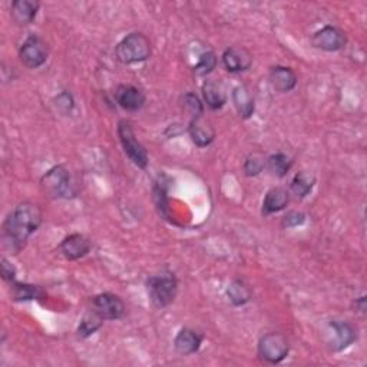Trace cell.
<instances>
[{
	"label": "cell",
	"instance_id": "6da1fadb",
	"mask_svg": "<svg viewBox=\"0 0 367 367\" xmlns=\"http://www.w3.org/2000/svg\"><path fill=\"white\" fill-rule=\"evenodd\" d=\"M42 224V211L39 205L25 201L9 214L3 223L2 241L3 247L12 254H19L27 238L32 236Z\"/></svg>",
	"mask_w": 367,
	"mask_h": 367
},
{
	"label": "cell",
	"instance_id": "7a4b0ae2",
	"mask_svg": "<svg viewBox=\"0 0 367 367\" xmlns=\"http://www.w3.org/2000/svg\"><path fill=\"white\" fill-rule=\"evenodd\" d=\"M147 292L151 303L155 307H168V305L174 303L178 293L177 277L170 271L151 275L147 280Z\"/></svg>",
	"mask_w": 367,
	"mask_h": 367
},
{
	"label": "cell",
	"instance_id": "3957f363",
	"mask_svg": "<svg viewBox=\"0 0 367 367\" xmlns=\"http://www.w3.org/2000/svg\"><path fill=\"white\" fill-rule=\"evenodd\" d=\"M151 56V42L144 34H129L116 46V58L122 64H140Z\"/></svg>",
	"mask_w": 367,
	"mask_h": 367
},
{
	"label": "cell",
	"instance_id": "277c9868",
	"mask_svg": "<svg viewBox=\"0 0 367 367\" xmlns=\"http://www.w3.org/2000/svg\"><path fill=\"white\" fill-rule=\"evenodd\" d=\"M40 182L45 192L52 198H71L76 194L72 175L64 165L53 166L43 175Z\"/></svg>",
	"mask_w": 367,
	"mask_h": 367
},
{
	"label": "cell",
	"instance_id": "5b68a950",
	"mask_svg": "<svg viewBox=\"0 0 367 367\" xmlns=\"http://www.w3.org/2000/svg\"><path fill=\"white\" fill-rule=\"evenodd\" d=\"M118 135H119V141L122 144V148H124L127 157L132 161L134 165L145 170L148 165V152L144 148V145L136 140L134 128L128 121L119 122Z\"/></svg>",
	"mask_w": 367,
	"mask_h": 367
},
{
	"label": "cell",
	"instance_id": "8992f818",
	"mask_svg": "<svg viewBox=\"0 0 367 367\" xmlns=\"http://www.w3.org/2000/svg\"><path fill=\"white\" fill-rule=\"evenodd\" d=\"M290 351V344L284 334L267 333L258 343V355L263 360L271 364L283 362Z\"/></svg>",
	"mask_w": 367,
	"mask_h": 367
},
{
	"label": "cell",
	"instance_id": "52a82bcc",
	"mask_svg": "<svg viewBox=\"0 0 367 367\" xmlns=\"http://www.w3.org/2000/svg\"><path fill=\"white\" fill-rule=\"evenodd\" d=\"M49 56V49L46 42L36 36L32 35L29 36L21 46L19 51V58L22 60V64L29 68V69H36L40 68Z\"/></svg>",
	"mask_w": 367,
	"mask_h": 367
},
{
	"label": "cell",
	"instance_id": "ba28073f",
	"mask_svg": "<svg viewBox=\"0 0 367 367\" xmlns=\"http://www.w3.org/2000/svg\"><path fill=\"white\" fill-rule=\"evenodd\" d=\"M346 42V34L336 26L321 27L312 38V45L314 48L325 52H338L344 48Z\"/></svg>",
	"mask_w": 367,
	"mask_h": 367
},
{
	"label": "cell",
	"instance_id": "9c48e42d",
	"mask_svg": "<svg viewBox=\"0 0 367 367\" xmlns=\"http://www.w3.org/2000/svg\"><path fill=\"white\" fill-rule=\"evenodd\" d=\"M92 310L103 320H119L125 314V304L116 294L102 293L92 300Z\"/></svg>",
	"mask_w": 367,
	"mask_h": 367
},
{
	"label": "cell",
	"instance_id": "30bf717a",
	"mask_svg": "<svg viewBox=\"0 0 367 367\" xmlns=\"http://www.w3.org/2000/svg\"><path fill=\"white\" fill-rule=\"evenodd\" d=\"M115 101L122 110L135 112L140 111L145 103V94L134 85H119L115 90Z\"/></svg>",
	"mask_w": 367,
	"mask_h": 367
},
{
	"label": "cell",
	"instance_id": "8fae6325",
	"mask_svg": "<svg viewBox=\"0 0 367 367\" xmlns=\"http://www.w3.org/2000/svg\"><path fill=\"white\" fill-rule=\"evenodd\" d=\"M223 64L228 72L238 73L250 69L253 64V56L247 49L240 48V46H231V48H228L224 52Z\"/></svg>",
	"mask_w": 367,
	"mask_h": 367
},
{
	"label": "cell",
	"instance_id": "7c38bea8",
	"mask_svg": "<svg viewBox=\"0 0 367 367\" xmlns=\"http://www.w3.org/2000/svg\"><path fill=\"white\" fill-rule=\"evenodd\" d=\"M90 251V241L82 234H71L60 242V253L66 260H79Z\"/></svg>",
	"mask_w": 367,
	"mask_h": 367
},
{
	"label": "cell",
	"instance_id": "4fadbf2b",
	"mask_svg": "<svg viewBox=\"0 0 367 367\" xmlns=\"http://www.w3.org/2000/svg\"><path fill=\"white\" fill-rule=\"evenodd\" d=\"M330 327L334 333V340L331 342L333 350H343L357 340V330L347 321L334 320Z\"/></svg>",
	"mask_w": 367,
	"mask_h": 367
},
{
	"label": "cell",
	"instance_id": "5bb4252c",
	"mask_svg": "<svg viewBox=\"0 0 367 367\" xmlns=\"http://www.w3.org/2000/svg\"><path fill=\"white\" fill-rule=\"evenodd\" d=\"M38 10L39 3L34 0H14L10 8V16L16 25L26 26L36 19Z\"/></svg>",
	"mask_w": 367,
	"mask_h": 367
},
{
	"label": "cell",
	"instance_id": "9a60e30c",
	"mask_svg": "<svg viewBox=\"0 0 367 367\" xmlns=\"http://www.w3.org/2000/svg\"><path fill=\"white\" fill-rule=\"evenodd\" d=\"M188 131L192 142L200 148L208 147L214 141V138H216V131H214L210 122L203 118V115L191 119Z\"/></svg>",
	"mask_w": 367,
	"mask_h": 367
},
{
	"label": "cell",
	"instance_id": "2e32d148",
	"mask_svg": "<svg viewBox=\"0 0 367 367\" xmlns=\"http://www.w3.org/2000/svg\"><path fill=\"white\" fill-rule=\"evenodd\" d=\"M203 338L195 330L182 329L174 340V347L182 356H190L200 350Z\"/></svg>",
	"mask_w": 367,
	"mask_h": 367
},
{
	"label": "cell",
	"instance_id": "e0dca14e",
	"mask_svg": "<svg viewBox=\"0 0 367 367\" xmlns=\"http://www.w3.org/2000/svg\"><path fill=\"white\" fill-rule=\"evenodd\" d=\"M270 84L279 92H290L297 85V76L293 69L287 66H275L270 72Z\"/></svg>",
	"mask_w": 367,
	"mask_h": 367
},
{
	"label": "cell",
	"instance_id": "ac0fdd59",
	"mask_svg": "<svg viewBox=\"0 0 367 367\" xmlns=\"http://www.w3.org/2000/svg\"><path fill=\"white\" fill-rule=\"evenodd\" d=\"M203 97L207 106L212 111L221 110L227 102L224 86L216 81H205V84L203 85Z\"/></svg>",
	"mask_w": 367,
	"mask_h": 367
},
{
	"label": "cell",
	"instance_id": "d6986e66",
	"mask_svg": "<svg viewBox=\"0 0 367 367\" xmlns=\"http://www.w3.org/2000/svg\"><path fill=\"white\" fill-rule=\"evenodd\" d=\"M288 191L286 188H281V187H275V188H271L266 198L263 201V212L264 214H274V212H279L281 210H284L288 204Z\"/></svg>",
	"mask_w": 367,
	"mask_h": 367
},
{
	"label": "cell",
	"instance_id": "ffe728a7",
	"mask_svg": "<svg viewBox=\"0 0 367 367\" xmlns=\"http://www.w3.org/2000/svg\"><path fill=\"white\" fill-rule=\"evenodd\" d=\"M233 101L242 118H250L254 112V99L246 86H238L233 92Z\"/></svg>",
	"mask_w": 367,
	"mask_h": 367
},
{
	"label": "cell",
	"instance_id": "44dd1931",
	"mask_svg": "<svg viewBox=\"0 0 367 367\" xmlns=\"http://www.w3.org/2000/svg\"><path fill=\"white\" fill-rule=\"evenodd\" d=\"M12 299L16 301H27V300H39L45 297V292L39 286L32 284H22V283H12Z\"/></svg>",
	"mask_w": 367,
	"mask_h": 367
},
{
	"label": "cell",
	"instance_id": "7402d4cb",
	"mask_svg": "<svg viewBox=\"0 0 367 367\" xmlns=\"http://www.w3.org/2000/svg\"><path fill=\"white\" fill-rule=\"evenodd\" d=\"M266 164H267L268 171L273 175L283 178V177H286L288 174L290 168H292V165H293V161L290 160V157H287L286 154H281V152H279V154L271 155L266 161Z\"/></svg>",
	"mask_w": 367,
	"mask_h": 367
},
{
	"label": "cell",
	"instance_id": "603a6c76",
	"mask_svg": "<svg viewBox=\"0 0 367 367\" xmlns=\"http://www.w3.org/2000/svg\"><path fill=\"white\" fill-rule=\"evenodd\" d=\"M227 296L234 305H242L250 301L251 292L241 280H234L227 288Z\"/></svg>",
	"mask_w": 367,
	"mask_h": 367
},
{
	"label": "cell",
	"instance_id": "cb8c5ba5",
	"mask_svg": "<svg viewBox=\"0 0 367 367\" xmlns=\"http://www.w3.org/2000/svg\"><path fill=\"white\" fill-rule=\"evenodd\" d=\"M314 184H316V179L310 173L301 171L296 174V177L292 181V191L299 198H304L305 195H309L312 192Z\"/></svg>",
	"mask_w": 367,
	"mask_h": 367
},
{
	"label": "cell",
	"instance_id": "d4e9b609",
	"mask_svg": "<svg viewBox=\"0 0 367 367\" xmlns=\"http://www.w3.org/2000/svg\"><path fill=\"white\" fill-rule=\"evenodd\" d=\"M102 323H103V318L99 314H97L94 310L88 312L81 320V325L78 327V336L82 339L89 338L90 334H94L97 330L101 329Z\"/></svg>",
	"mask_w": 367,
	"mask_h": 367
},
{
	"label": "cell",
	"instance_id": "484cf974",
	"mask_svg": "<svg viewBox=\"0 0 367 367\" xmlns=\"http://www.w3.org/2000/svg\"><path fill=\"white\" fill-rule=\"evenodd\" d=\"M216 66H217V56L214 52L208 51V52H204L200 56V59H198L197 65L194 66V72L198 76H205L216 69Z\"/></svg>",
	"mask_w": 367,
	"mask_h": 367
},
{
	"label": "cell",
	"instance_id": "4316f807",
	"mask_svg": "<svg viewBox=\"0 0 367 367\" xmlns=\"http://www.w3.org/2000/svg\"><path fill=\"white\" fill-rule=\"evenodd\" d=\"M266 161L260 155H250L244 162V173L247 177H255L264 170Z\"/></svg>",
	"mask_w": 367,
	"mask_h": 367
},
{
	"label": "cell",
	"instance_id": "83f0119b",
	"mask_svg": "<svg viewBox=\"0 0 367 367\" xmlns=\"http://www.w3.org/2000/svg\"><path fill=\"white\" fill-rule=\"evenodd\" d=\"M184 106H186V110L190 112V115L192 118L201 116L203 112H204L203 103H201L200 98H198L194 94H187L186 97H184Z\"/></svg>",
	"mask_w": 367,
	"mask_h": 367
},
{
	"label": "cell",
	"instance_id": "f1b7e54d",
	"mask_svg": "<svg viewBox=\"0 0 367 367\" xmlns=\"http://www.w3.org/2000/svg\"><path fill=\"white\" fill-rule=\"evenodd\" d=\"M304 220H305L304 214L297 212V211H293V212L287 214V216L284 217V225H287V227H297V225L303 224Z\"/></svg>",
	"mask_w": 367,
	"mask_h": 367
},
{
	"label": "cell",
	"instance_id": "f546056e",
	"mask_svg": "<svg viewBox=\"0 0 367 367\" xmlns=\"http://www.w3.org/2000/svg\"><path fill=\"white\" fill-rule=\"evenodd\" d=\"M2 277L3 280L6 281H10L13 283L14 281V275H16V270H14V267L8 262L6 258H2Z\"/></svg>",
	"mask_w": 367,
	"mask_h": 367
},
{
	"label": "cell",
	"instance_id": "4dcf8cb0",
	"mask_svg": "<svg viewBox=\"0 0 367 367\" xmlns=\"http://www.w3.org/2000/svg\"><path fill=\"white\" fill-rule=\"evenodd\" d=\"M356 309L360 313H366V297H360L359 300H356Z\"/></svg>",
	"mask_w": 367,
	"mask_h": 367
}]
</instances>
